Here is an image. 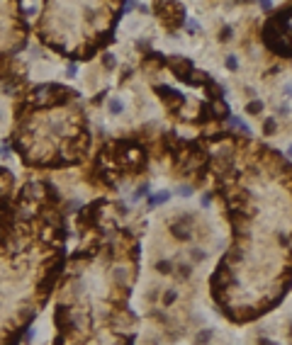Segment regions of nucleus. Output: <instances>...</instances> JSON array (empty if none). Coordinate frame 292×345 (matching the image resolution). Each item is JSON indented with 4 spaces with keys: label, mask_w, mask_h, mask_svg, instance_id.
<instances>
[{
    "label": "nucleus",
    "mask_w": 292,
    "mask_h": 345,
    "mask_svg": "<svg viewBox=\"0 0 292 345\" xmlns=\"http://www.w3.org/2000/svg\"><path fill=\"white\" fill-rule=\"evenodd\" d=\"M207 182L229 229L205 279L212 309L231 326H253L292 292V163L246 134L210 141Z\"/></svg>",
    "instance_id": "f257e3e1"
},
{
    "label": "nucleus",
    "mask_w": 292,
    "mask_h": 345,
    "mask_svg": "<svg viewBox=\"0 0 292 345\" xmlns=\"http://www.w3.org/2000/svg\"><path fill=\"white\" fill-rule=\"evenodd\" d=\"M78 245L66 256L54 290V338H76L98 331H141L132 309L141 219L122 202L100 200L76 214Z\"/></svg>",
    "instance_id": "f03ea898"
},
{
    "label": "nucleus",
    "mask_w": 292,
    "mask_h": 345,
    "mask_svg": "<svg viewBox=\"0 0 292 345\" xmlns=\"http://www.w3.org/2000/svg\"><path fill=\"white\" fill-rule=\"evenodd\" d=\"M66 263L64 200L46 180H27L0 226V345H17L54 297Z\"/></svg>",
    "instance_id": "7ed1b4c3"
},
{
    "label": "nucleus",
    "mask_w": 292,
    "mask_h": 345,
    "mask_svg": "<svg viewBox=\"0 0 292 345\" xmlns=\"http://www.w3.org/2000/svg\"><path fill=\"white\" fill-rule=\"evenodd\" d=\"M10 144L32 170H64L90 161L93 124L78 90L39 83L15 102Z\"/></svg>",
    "instance_id": "20e7f679"
},
{
    "label": "nucleus",
    "mask_w": 292,
    "mask_h": 345,
    "mask_svg": "<svg viewBox=\"0 0 292 345\" xmlns=\"http://www.w3.org/2000/svg\"><path fill=\"white\" fill-rule=\"evenodd\" d=\"M122 3H46L34 34L42 46L71 61H93L114 42Z\"/></svg>",
    "instance_id": "39448f33"
},
{
    "label": "nucleus",
    "mask_w": 292,
    "mask_h": 345,
    "mask_svg": "<svg viewBox=\"0 0 292 345\" xmlns=\"http://www.w3.org/2000/svg\"><path fill=\"white\" fill-rule=\"evenodd\" d=\"M30 39V22L20 3H0V64L22 51Z\"/></svg>",
    "instance_id": "423d86ee"
},
{
    "label": "nucleus",
    "mask_w": 292,
    "mask_h": 345,
    "mask_svg": "<svg viewBox=\"0 0 292 345\" xmlns=\"http://www.w3.org/2000/svg\"><path fill=\"white\" fill-rule=\"evenodd\" d=\"M260 42L270 54L292 58V3L268 12L260 24Z\"/></svg>",
    "instance_id": "0eeeda50"
},
{
    "label": "nucleus",
    "mask_w": 292,
    "mask_h": 345,
    "mask_svg": "<svg viewBox=\"0 0 292 345\" xmlns=\"http://www.w3.org/2000/svg\"><path fill=\"white\" fill-rule=\"evenodd\" d=\"M139 331H98L76 338H54L51 345H136Z\"/></svg>",
    "instance_id": "6e6552de"
}]
</instances>
